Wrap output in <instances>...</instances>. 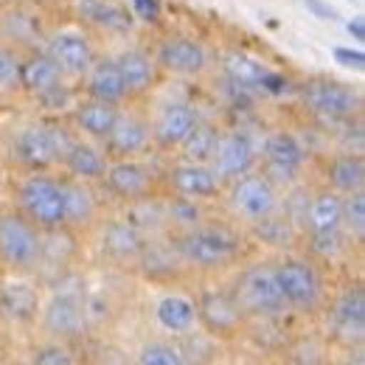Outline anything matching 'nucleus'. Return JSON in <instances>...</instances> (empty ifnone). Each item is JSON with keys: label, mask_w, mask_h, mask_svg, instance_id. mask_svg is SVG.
<instances>
[{"label": "nucleus", "mask_w": 365, "mask_h": 365, "mask_svg": "<svg viewBox=\"0 0 365 365\" xmlns=\"http://www.w3.org/2000/svg\"><path fill=\"white\" fill-rule=\"evenodd\" d=\"M175 247L188 270L217 273L230 264H239L247 250L245 233L225 222H197L191 228L172 233Z\"/></svg>", "instance_id": "1"}, {"label": "nucleus", "mask_w": 365, "mask_h": 365, "mask_svg": "<svg viewBox=\"0 0 365 365\" xmlns=\"http://www.w3.org/2000/svg\"><path fill=\"white\" fill-rule=\"evenodd\" d=\"M43 259V230L17 208H0V264L9 273H34Z\"/></svg>", "instance_id": "2"}, {"label": "nucleus", "mask_w": 365, "mask_h": 365, "mask_svg": "<svg viewBox=\"0 0 365 365\" xmlns=\"http://www.w3.org/2000/svg\"><path fill=\"white\" fill-rule=\"evenodd\" d=\"M233 298L242 307V312L247 318H262V320H278L289 312L278 278L270 262H256L247 264L233 287Z\"/></svg>", "instance_id": "3"}, {"label": "nucleus", "mask_w": 365, "mask_h": 365, "mask_svg": "<svg viewBox=\"0 0 365 365\" xmlns=\"http://www.w3.org/2000/svg\"><path fill=\"white\" fill-rule=\"evenodd\" d=\"M17 211L43 233L62 230V185L46 172H29L14 191Z\"/></svg>", "instance_id": "4"}, {"label": "nucleus", "mask_w": 365, "mask_h": 365, "mask_svg": "<svg viewBox=\"0 0 365 365\" xmlns=\"http://www.w3.org/2000/svg\"><path fill=\"white\" fill-rule=\"evenodd\" d=\"M281 295L287 301L289 309L312 315L326 304V287H323V275L318 264L309 259H298V256H284L273 264Z\"/></svg>", "instance_id": "5"}, {"label": "nucleus", "mask_w": 365, "mask_h": 365, "mask_svg": "<svg viewBox=\"0 0 365 365\" xmlns=\"http://www.w3.org/2000/svg\"><path fill=\"white\" fill-rule=\"evenodd\" d=\"M222 194H225V205H228L230 217L245 222V225H253V222L270 217L281 208L278 188L256 169L230 180L222 188Z\"/></svg>", "instance_id": "6"}, {"label": "nucleus", "mask_w": 365, "mask_h": 365, "mask_svg": "<svg viewBox=\"0 0 365 365\" xmlns=\"http://www.w3.org/2000/svg\"><path fill=\"white\" fill-rule=\"evenodd\" d=\"M298 98L309 113L320 115L323 121H346V118L357 115L363 107L360 93L340 85V82H331V79L304 82L298 88Z\"/></svg>", "instance_id": "7"}, {"label": "nucleus", "mask_w": 365, "mask_h": 365, "mask_svg": "<svg viewBox=\"0 0 365 365\" xmlns=\"http://www.w3.org/2000/svg\"><path fill=\"white\" fill-rule=\"evenodd\" d=\"M264 163H262V175L273 182L275 188H292L301 182V169H304V160H307V152L304 146L284 130L270 133L264 138V152H262Z\"/></svg>", "instance_id": "8"}, {"label": "nucleus", "mask_w": 365, "mask_h": 365, "mask_svg": "<svg viewBox=\"0 0 365 365\" xmlns=\"http://www.w3.org/2000/svg\"><path fill=\"white\" fill-rule=\"evenodd\" d=\"M62 185V230L88 233L101 222V200L96 197V182L79 180L71 175L59 178Z\"/></svg>", "instance_id": "9"}, {"label": "nucleus", "mask_w": 365, "mask_h": 365, "mask_svg": "<svg viewBox=\"0 0 365 365\" xmlns=\"http://www.w3.org/2000/svg\"><path fill=\"white\" fill-rule=\"evenodd\" d=\"M197 307V320L205 329V334L211 337H233L242 331L247 315L242 312V307L236 304L233 292H222V289H208L200 292V298L194 301Z\"/></svg>", "instance_id": "10"}, {"label": "nucleus", "mask_w": 365, "mask_h": 365, "mask_svg": "<svg viewBox=\"0 0 365 365\" xmlns=\"http://www.w3.org/2000/svg\"><path fill=\"white\" fill-rule=\"evenodd\" d=\"M101 182H104L107 191H110L113 197H118L124 205L158 194V178L152 175V169H146L143 163H138L135 158L110 160Z\"/></svg>", "instance_id": "11"}, {"label": "nucleus", "mask_w": 365, "mask_h": 365, "mask_svg": "<svg viewBox=\"0 0 365 365\" xmlns=\"http://www.w3.org/2000/svg\"><path fill=\"white\" fill-rule=\"evenodd\" d=\"M331 334L343 346H360L365 340V289L360 284L346 287L329 309Z\"/></svg>", "instance_id": "12"}, {"label": "nucleus", "mask_w": 365, "mask_h": 365, "mask_svg": "<svg viewBox=\"0 0 365 365\" xmlns=\"http://www.w3.org/2000/svg\"><path fill=\"white\" fill-rule=\"evenodd\" d=\"M208 166L220 178L222 185H228L230 180H236V178L247 175L250 169H256V146L250 143V138L245 133H236V130L220 133Z\"/></svg>", "instance_id": "13"}, {"label": "nucleus", "mask_w": 365, "mask_h": 365, "mask_svg": "<svg viewBox=\"0 0 365 365\" xmlns=\"http://www.w3.org/2000/svg\"><path fill=\"white\" fill-rule=\"evenodd\" d=\"M135 270L149 281H160V284H169V281H178L185 270V262L180 259L178 247H175V239L172 233H158V236H146L143 242V250L138 256Z\"/></svg>", "instance_id": "14"}, {"label": "nucleus", "mask_w": 365, "mask_h": 365, "mask_svg": "<svg viewBox=\"0 0 365 365\" xmlns=\"http://www.w3.org/2000/svg\"><path fill=\"white\" fill-rule=\"evenodd\" d=\"M155 65H158V71H166L172 76L197 79V76H202L208 71V51L197 40L169 37L155 51Z\"/></svg>", "instance_id": "15"}, {"label": "nucleus", "mask_w": 365, "mask_h": 365, "mask_svg": "<svg viewBox=\"0 0 365 365\" xmlns=\"http://www.w3.org/2000/svg\"><path fill=\"white\" fill-rule=\"evenodd\" d=\"M152 143V127L143 115L138 113H124L118 110V118L113 124V130L101 140V149L107 155V160H121V158H138L140 152H146V146Z\"/></svg>", "instance_id": "16"}, {"label": "nucleus", "mask_w": 365, "mask_h": 365, "mask_svg": "<svg viewBox=\"0 0 365 365\" xmlns=\"http://www.w3.org/2000/svg\"><path fill=\"white\" fill-rule=\"evenodd\" d=\"M166 188L169 194H178V197H188V200H214V197H222V182L220 178L211 172V166L205 163H178L166 172Z\"/></svg>", "instance_id": "17"}, {"label": "nucleus", "mask_w": 365, "mask_h": 365, "mask_svg": "<svg viewBox=\"0 0 365 365\" xmlns=\"http://www.w3.org/2000/svg\"><path fill=\"white\" fill-rule=\"evenodd\" d=\"M46 53L56 62L62 76H85L96 62L93 43L82 31H59L48 40Z\"/></svg>", "instance_id": "18"}, {"label": "nucleus", "mask_w": 365, "mask_h": 365, "mask_svg": "<svg viewBox=\"0 0 365 365\" xmlns=\"http://www.w3.org/2000/svg\"><path fill=\"white\" fill-rule=\"evenodd\" d=\"M115 65L121 71V79H124V88H127V98L138 101V98H146L149 93L155 91V82H158V65H155V56L140 51V48H127L115 56Z\"/></svg>", "instance_id": "19"}, {"label": "nucleus", "mask_w": 365, "mask_h": 365, "mask_svg": "<svg viewBox=\"0 0 365 365\" xmlns=\"http://www.w3.org/2000/svg\"><path fill=\"white\" fill-rule=\"evenodd\" d=\"M146 236L127 220H110L101 228V253L113 264H130L135 267L138 256L143 250Z\"/></svg>", "instance_id": "20"}, {"label": "nucleus", "mask_w": 365, "mask_h": 365, "mask_svg": "<svg viewBox=\"0 0 365 365\" xmlns=\"http://www.w3.org/2000/svg\"><path fill=\"white\" fill-rule=\"evenodd\" d=\"M197 121H200V118H197V113H194L188 104H180V101L166 104V107L158 113V118L149 124V127H152V143H155L158 149H163V152L178 149L182 140H185V135L194 130Z\"/></svg>", "instance_id": "21"}, {"label": "nucleus", "mask_w": 365, "mask_h": 365, "mask_svg": "<svg viewBox=\"0 0 365 365\" xmlns=\"http://www.w3.org/2000/svg\"><path fill=\"white\" fill-rule=\"evenodd\" d=\"M107 163L110 160H107L104 149L96 140H88V138L82 135H76V140L71 143V149L65 152V158L59 160V166L65 169V175L88 182H101L104 172H107Z\"/></svg>", "instance_id": "22"}, {"label": "nucleus", "mask_w": 365, "mask_h": 365, "mask_svg": "<svg viewBox=\"0 0 365 365\" xmlns=\"http://www.w3.org/2000/svg\"><path fill=\"white\" fill-rule=\"evenodd\" d=\"M14 158L29 172H48L51 166H56L46 124H29L20 130V135L14 138Z\"/></svg>", "instance_id": "23"}, {"label": "nucleus", "mask_w": 365, "mask_h": 365, "mask_svg": "<svg viewBox=\"0 0 365 365\" xmlns=\"http://www.w3.org/2000/svg\"><path fill=\"white\" fill-rule=\"evenodd\" d=\"M43 329H46L51 337H59V340H71V337H79L82 329H85V312H82V304L73 298V295H53L43 309Z\"/></svg>", "instance_id": "24"}, {"label": "nucleus", "mask_w": 365, "mask_h": 365, "mask_svg": "<svg viewBox=\"0 0 365 365\" xmlns=\"http://www.w3.org/2000/svg\"><path fill=\"white\" fill-rule=\"evenodd\" d=\"M340 214H343V194L323 188L309 194L304 217H301V233H329L340 230Z\"/></svg>", "instance_id": "25"}, {"label": "nucleus", "mask_w": 365, "mask_h": 365, "mask_svg": "<svg viewBox=\"0 0 365 365\" xmlns=\"http://www.w3.org/2000/svg\"><path fill=\"white\" fill-rule=\"evenodd\" d=\"M85 93H88V98L107 101V104H115V107H121L124 101H130L115 59H107V56L104 59H96L91 65V71L85 73Z\"/></svg>", "instance_id": "26"}, {"label": "nucleus", "mask_w": 365, "mask_h": 365, "mask_svg": "<svg viewBox=\"0 0 365 365\" xmlns=\"http://www.w3.org/2000/svg\"><path fill=\"white\" fill-rule=\"evenodd\" d=\"M59 85H62V71L46 51H31L20 59V91L40 98Z\"/></svg>", "instance_id": "27"}, {"label": "nucleus", "mask_w": 365, "mask_h": 365, "mask_svg": "<svg viewBox=\"0 0 365 365\" xmlns=\"http://www.w3.org/2000/svg\"><path fill=\"white\" fill-rule=\"evenodd\" d=\"M118 110L115 104H107V101H96V98H85L73 107V130L79 135H85L88 140L101 143L107 133L113 130L115 118H118Z\"/></svg>", "instance_id": "28"}, {"label": "nucleus", "mask_w": 365, "mask_h": 365, "mask_svg": "<svg viewBox=\"0 0 365 365\" xmlns=\"http://www.w3.org/2000/svg\"><path fill=\"white\" fill-rule=\"evenodd\" d=\"M326 180L329 188L337 194H351V191H363L365 188V160L360 152H343L334 155L326 163Z\"/></svg>", "instance_id": "29"}, {"label": "nucleus", "mask_w": 365, "mask_h": 365, "mask_svg": "<svg viewBox=\"0 0 365 365\" xmlns=\"http://www.w3.org/2000/svg\"><path fill=\"white\" fill-rule=\"evenodd\" d=\"M82 17H88L93 26L110 31V34H127L133 29V17L124 6L113 0H79Z\"/></svg>", "instance_id": "30"}, {"label": "nucleus", "mask_w": 365, "mask_h": 365, "mask_svg": "<svg viewBox=\"0 0 365 365\" xmlns=\"http://www.w3.org/2000/svg\"><path fill=\"white\" fill-rule=\"evenodd\" d=\"M247 228H250V236H253V239H259V242H264V245H270V247H292L295 239L301 236L298 225L287 217L284 208H278L275 214L259 220V222H253V225H247Z\"/></svg>", "instance_id": "31"}, {"label": "nucleus", "mask_w": 365, "mask_h": 365, "mask_svg": "<svg viewBox=\"0 0 365 365\" xmlns=\"http://www.w3.org/2000/svg\"><path fill=\"white\" fill-rule=\"evenodd\" d=\"M155 312H158V323L163 329L175 331V334H185L197 323V307H194V301L185 298V295H178V292L163 295L158 301V309Z\"/></svg>", "instance_id": "32"}, {"label": "nucleus", "mask_w": 365, "mask_h": 365, "mask_svg": "<svg viewBox=\"0 0 365 365\" xmlns=\"http://www.w3.org/2000/svg\"><path fill=\"white\" fill-rule=\"evenodd\" d=\"M222 71L228 73V79L239 88H250V91H262L264 88V79H267V68L259 65L256 59L239 53V51H230L222 56Z\"/></svg>", "instance_id": "33"}, {"label": "nucleus", "mask_w": 365, "mask_h": 365, "mask_svg": "<svg viewBox=\"0 0 365 365\" xmlns=\"http://www.w3.org/2000/svg\"><path fill=\"white\" fill-rule=\"evenodd\" d=\"M217 138H220V130H214L211 124H194V130L185 135L180 146V158L185 163H205L208 166V160H211V155H214V146H217Z\"/></svg>", "instance_id": "34"}, {"label": "nucleus", "mask_w": 365, "mask_h": 365, "mask_svg": "<svg viewBox=\"0 0 365 365\" xmlns=\"http://www.w3.org/2000/svg\"><path fill=\"white\" fill-rule=\"evenodd\" d=\"M0 309L9 318H31L37 312V295L29 284H3L0 287Z\"/></svg>", "instance_id": "35"}, {"label": "nucleus", "mask_w": 365, "mask_h": 365, "mask_svg": "<svg viewBox=\"0 0 365 365\" xmlns=\"http://www.w3.org/2000/svg\"><path fill=\"white\" fill-rule=\"evenodd\" d=\"M340 228H343V233H346L354 245H363L365 242V188L363 191L343 194Z\"/></svg>", "instance_id": "36"}, {"label": "nucleus", "mask_w": 365, "mask_h": 365, "mask_svg": "<svg viewBox=\"0 0 365 365\" xmlns=\"http://www.w3.org/2000/svg\"><path fill=\"white\" fill-rule=\"evenodd\" d=\"M20 53L9 40H0V96L20 93Z\"/></svg>", "instance_id": "37"}, {"label": "nucleus", "mask_w": 365, "mask_h": 365, "mask_svg": "<svg viewBox=\"0 0 365 365\" xmlns=\"http://www.w3.org/2000/svg\"><path fill=\"white\" fill-rule=\"evenodd\" d=\"M138 363H143V365H180L182 351H180V346H175V343L152 340V343H146V346L140 349Z\"/></svg>", "instance_id": "38"}, {"label": "nucleus", "mask_w": 365, "mask_h": 365, "mask_svg": "<svg viewBox=\"0 0 365 365\" xmlns=\"http://www.w3.org/2000/svg\"><path fill=\"white\" fill-rule=\"evenodd\" d=\"M34 363L40 365H71L73 363V357H71V351L65 349V346H46V349H37L34 351Z\"/></svg>", "instance_id": "39"}, {"label": "nucleus", "mask_w": 365, "mask_h": 365, "mask_svg": "<svg viewBox=\"0 0 365 365\" xmlns=\"http://www.w3.org/2000/svg\"><path fill=\"white\" fill-rule=\"evenodd\" d=\"M130 3H133L135 14L143 23H158V17H160V3L158 0H130Z\"/></svg>", "instance_id": "40"}, {"label": "nucleus", "mask_w": 365, "mask_h": 365, "mask_svg": "<svg viewBox=\"0 0 365 365\" xmlns=\"http://www.w3.org/2000/svg\"><path fill=\"white\" fill-rule=\"evenodd\" d=\"M334 59L346 68H354V71H363L365 68V56L363 51H349V48H337L334 51Z\"/></svg>", "instance_id": "41"}, {"label": "nucleus", "mask_w": 365, "mask_h": 365, "mask_svg": "<svg viewBox=\"0 0 365 365\" xmlns=\"http://www.w3.org/2000/svg\"><path fill=\"white\" fill-rule=\"evenodd\" d=\"M304 6H309V9L318 14L320 20H331V17H334V11H331L329 6H323L320 0H304Z\"/></svg>", "instance_id": "42"}, {"label": "nucleus", "mask_w": 365, "mask_h": 365, "mask_svg": "<svg viewBox=\"0 0 365 365\" xmlns=\"http://www.w3.org/2000/svg\"><path fill=\"white\" fill-rule=\"evenodd\" d=\"M349 31L357 37V40H365V29H363V20H354V23H349Z\"/></svg>", "instance_id": "43"}]
</instances>
